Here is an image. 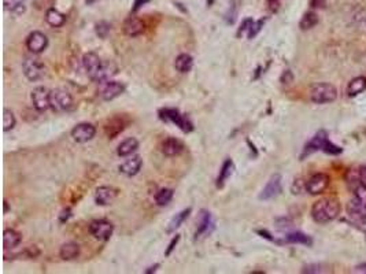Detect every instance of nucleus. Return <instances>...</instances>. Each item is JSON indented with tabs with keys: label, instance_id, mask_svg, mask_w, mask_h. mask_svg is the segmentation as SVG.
Wrapping results in <instances>:
<instances>
[{
	"label": "nucleus",
	"instance_id": "obj_25",
	"mask_svg": "<svg viewBox=\"0 0 366 274\" xmlns=\"http://www.w3.org/2000/svg\"><path fill=\"white\" fill-rule=\"evenodd\" d=\"M59 255L63 260L76 259V258L80 255V246L77 243H73V242L65 243L63 246L60 247Z\"/></svg>",
	"mask_w": 366,
	"mask_h": 274
},
{
	"label": "nucleus",
	"instance_id": "obj_46",
	"mask_svg": "<svg viewBox=\"0 0 366 274\" xmlns=\"http://www.w3.org/2000/svg\"><path fill=\"white\" fill-rule=\"evenodd\" d=\"M70 217V209H66L63 213H62V215H60V221L62 222H65V221H67Z\"/></svg>",
	"mask_w": 366,
	"mask_h": 274
},
{
	"label": "nucleus",
	"instance_id": "obj_31",
	"mask_svg": "<svg viewBox=\"0 0 366 274\" xmlns=\"http://www.w3.org/2000/svg\"><path fill=\"white\" fill-rule=\"evenodd\" d=\"M285 243H292V244H305V246H311L313 240L310 237L302 232H291L287 233L285 236Z\"/></svg>",
	"mask_w": 366,
	"mask_h": 274
},
{
	"label": "nucleus",
	"instance_id": "obj_5",
	"mask_svg": "<svg viewBox=\"0 0 366 274\" xmlns=\"http://www.w3.org/2000/svg\"><path fill=\"white\" fill-rule=\"evenodd\" d=\"M338 98V89L336 87L328 83H320L311 87L310 89V100L317 104H325V103H332Z\"/></svg>",
	"mask_w": 366,
	"mask_h": 274
},
{
	"label": "nucleus",
	"instance_id": "obj_29",
	"mask_svg": "<svg viewBox=\"0 0 366 274\" xmlns=\"http://www.w3.org/2000/svg\"><path fill=\"white\" fill-rule=\"evenodd\" d=\"M46 21L48 25H51L52 28H60V26H63V25H65L66 17L62 14V13H59L58 10L50 9V10H47Z\"/></svg>",
	"mask_w": 366,
	"mask_h": 274
},
{
	"label": "nucleus",
	"instance_id": "obj_41",
	"mask_svg": "<svg viewBox=\"0 0 366 274\" xmlns=\"http://www.w3.org/2000/svg\"><path fill=\"white\" fill-rule=\"evenodd\" d=\"M303 273H320L321 271V266L318 265H311V266H306L305 269L302 270Z\"/></svg>",
	"mask_w": 366,
	"mask_h": 274
},
{
	"label": "nucleus",
	"instance_id": "obj_10",
	"mask_svg": "<svg viewBox=\"0 0 366 274\" xmlns=\"http://www.w3.org/2000/svg\"><path fill=\"white\" fill-rule=\"evenodd\" d=\"M215 229V222H214L213 215L207 210H200L199 218H198V228L195 232V239L198 240L200 237L210 236L213 230Z\"/></svg>",
	"mask_w": 366,
	"mask_h": 274
},
{
	"label": "nucleus",
	"instance_id": "obj_7",
	"mask_svg": "<svg viewBox=\"0 0 366 274\" xmlns=\"http://www.w3.org/2000/svg\"><path fill=\"white\" fill-rule=\"evenodd\" d=\"M89 233L92 234L96 240L107 242L114 233V225L107 219H95L89 223Z\"/></svg>",
	"mask_w": 366,
	"mask_h": 274
},
{
	"label": "nucleus",
	"instance_id": "obj_4",
	"mask_svg": "<svg viewBox=\"0 0 366 274\" xmlns=\"http://www.w3.org/2000/svg\"><path fill=\"white\" fill-rule=\"evenodd\" d=\"M158 114H159V118L162 121L174 124L184 133H190L194 130V124L188 120V116L181 114L180 110H177V108H167V107L166 108H161Z\"/></svg>",
	"mask_w": 366,
	"mask_h": 274
},
{
	"label": "nucleus",
	"instance_id": "obj_28",
	"mask_svg": "<svg viewBox=\"0 0 366 274\" xmlns=\"http://www.w3.org/2000/svg\"><path fill=\"white\" fill-rule=\"evenodd\" d=\"M125 125L126 124L120 116H116V118H113L112 121H108L106 126V135L108 136V139H114L116 136L120 135L121 132L125 129Z\"/></svg>",
	"mask_w": 366,
	"mask_h": 274
},
{
	"label": "nucleus",
	"instance_id": "obj_42",
	"mask_svg": "<svg viewBox=\"0 0 366 274\" xmlns=\"http://www.w3.org/2000/svg\"><path fill=\"white\" fill-rule=\"evenodd\" d=\"M292 80H294V75H292L291 71H289V70L284 71V74L281 75V83H283V84H289Z\"/></svg>",
	"mask_w": 366,
	"mask_h": 274
},
{
	"label": "nucleus",
	"instance_id": "obj_21",
	"mask_svg": "<svg viewBox=\"0 0 366 274\" xmlns=\"http://www.w3.org/2000/svg\"><path fill=\"white\" fill-rule=\"evenodd\" d=\"M233 172H235V163H233V161L232 159H225L223 166H221V170H219V174L217 177V182H215L217 188H224L225 182L231 178Z\"/></svg>",
	"mask_w": 366,
	"mask_h": 274
},
{
	"label": "nucleus",
	"instance_id": "obj_47",
	"mask_svg": "<svg viewBox=\"0 0 366 274\" xmlns=\"http://www.w3.org/2000/svg\"><path fill=\"white\" fill-rule=\"evenodd\" d=\"M158 267H159V263L151 266V267H149V269L145 270V274H151V273H154V271H157Z\"/></svg>",
	"mask_w": 366,
	"mask_h": 274
},
{
	"label": "nucleus",
	"instance_id": "obj_26",
	"mask_svg": "<svg viewBox=\"0 0 366 274\" xmlns=\"http://www.w3.org/2000/svg\"><path fill=\"white\" fill-rule=\"evenodd\" d=\"M365 89H366V77L359 75V77H355V79L351 80V81L348 83L347 95L350 98H354V96H357V95L363 92Z\"/></svg>",
	"mask_w": 366,
	"mask_h": 274
},
{
	"label": "nucleus",
	"instance_id": "obj_6",
	"mask_svg": "<svg viewBox=\"0 0 366 274\" xmlns=\"http://www.w3.org/2000/svg\"><path fill=\"white\" fill-rule=\"evenodd\" d=\"M50 104H51L52 110L56 112L69 111L70 108L73 107V98H71L69 91H66V89H52L50 92Z\"/></svg>",
	"mask_w": 366,
	"mask_h": 274
},
{
	"label": "nucleus",
	"instance_id": "obj_1",
	"mask_svg": "<svg viewBox=\"0 0 366 274\" xmlns=\"http://www.w3.org/2000/svg\"><path fill=\"white\" fill-rule=\"evenodd\" d=\"M83 66L89 79L99 84L108 81L113 75L117 74V70H118L117 66L112 62L103 63L102 59L95 52H87L83 56Z\"/></svg>",
	"mask_w": 366,
	"mask_h": 274
},
{
	"label": "nucleus",
	"instance_id": "obj_11",
	"mask_svg": "<svg viewBox=\"0 0 366 274\" xmlns=\"http://www.w3.org/2000/svg\"><path fill=\"white\" fill-rule=\"evenodd\" d=\"M346 211L351 221L359 223V225H366V203L362 200L354 198L346 206Z\"/></svg>",
	"mask_w": 366,
	"mask_h": 274
},
{
	"label": "nucleus",
	"instance_id": "obj_44",
	"mask_svg": "<svg viewBox=\"0 0 366 274\" xmlns=\"http://www.w3.org/2000/svg\"><path fill=\"white\" fill-rule=\"evenodd\" d=\"M310 6L313 9H324L325 0H310Z\"/></svg>",
	"mask_w": 366,
	"mask_h": 274
},
{
	"label": "nucleus",
	"instance_id": "obj_2",
	"mask_svg": "<svg viewBox=\"0 0 366 274\" xmlns=\"http://www.w3.org/2000/svg\"><path fill=\"white\" fill-rule=\"evenodd\" d=\"M340 214V205L336 199L324 198L315 202L311 207V218L317 223H328L338 218Z\"/></svg>",
	"mask_w": 366,
	"mask_h": 274
},
{
	"label": "nucleus",
	"instance_id": "obj_39",
	"mask_svg": "<svg viewBox=\"0 0 366 274\" xmlns=\"http://www.w3.org/2000/svg\"><path fill=\"white\" fill-rule=\"evenodd\" d=\"M178 242H180V236H178V234H176V236H174V237H173V239H172V242L169 243V247H167V250H166V251H165V255H166V256L170 255V254H172V252H173V250L176 248L177 243H178Z\"/></svg>",
	"mask_w": 366,
	"mask_h": 274
},
{
	"label": "nucleus",
	"instance_id": "obj_16",
	"mask_svg": "<svg viewBox=\"0 0 366 274\" xmlns=\"http://www.w3.org/2000/svg\"><path fill=\"white\" fill-rule=\"evenodd\" d=\"M283 190V186H281V176L280 174H274L272 176L268 184L265 185V188L262 189L260 195L261 200H270L278 196L281 193Z\"/></svg>",
	"mask_w": 366,
	"mask_h": 274
},
{
	"label": "nucleus",
	"instance_id": "obj_40",
	"mask_svg": "<svg viewBox=\"0 0 366 274\" xmlns=\"http://www.w3.org/2000/svg\"><path fill=\"white\" fill-rule=\"evenodd\" d=\"M151 0H135V3H133V7H132V13H137L143 6H145L147 3H150Z\"/></svg>",
	"mask_w": 366,
	"mask_h": 274
},
{
	"label": "nucleus",
	"instance_id": "obj_17",
	"mask_svg": "<svg viewBox=\"0 0 366 274\" xmlns=\"http://www.w3.org/2000/svg\"><path fill=\"white\" fill-rule=\"evenodd\" d=\"M117 198V190L112 186H99L95 193V202L99 206H108L112 205L114 199Z\"/></svg>",
	"mask_w": 366,
	"mask_h": 274
},
{
	"label": "nucleus",
	"instance_id": "obj_32",
	"mask_svg": "<svg viewBox=\"0 0 366 274\" xmlns=\"http://www.w3.org/2000/svg\"><path fill=\"white\" fill-rule=\"evenodd\" d=\"M173 195H174L173 189H170V188H163V189L158 190L154 199H155V203H157L158 206L163 207V206H167L172 202Z\"/></svg>",
	"mask_w": 366,
	"mask_h": 274
},
{
	"label": "nucleus",
	"instance_id": "obj_37",
	"mask_svg": "<svg viewBox=\"0 0 366 274\" xmlns=\"http://www.w3.org/2000/svg\"><path fill=\"white\" fill-rule=\"evenodd\" d=\"M254 22H255V21L252 18L243 19V22H241L240 28L237 29V33H236L237 37H241V36H243L244 33L250 32L251 26H252V23H254Z\"/></svg>",
	"mask_w": 366,
	"mask_h": 274
},
{
	"label": "nucleus",
	"instance_id": "obj_8",
	"mask_svg": "<svg viewBox=\"0 0 366 274\" xmlns=\"http://www.w3.org/2000/svg\"><path fill=\"white\" fill-rule=\"evenodd\" d=\"M22 70L29 81H39L43 79L46 67L36 58H25V61L22 62Z\"/></svg>",
	"mask_w": 366,
	"mask_h": 274
},
{
	"label": "nucleus",
	"instance_id": "obj_3",
	"mask_svg": "<svg viewBox=\"0 0 366 274\" xmlns=\"http://www.w3.org/2000/svg\"><path fill=\"white\" fill-rule=\"evenodd\" d=\"M315 151H324V152L331 153V155H339V153L343 152V148L332 144L328 139V133H326L325 130H320V132L305 145L301 158H306L307 155H310V153L315 152Z\"/></svg>",
	"mask_w": 366,
	"mask_h": 274
},
{
	"label": "nucleus",
	"instance_id": "obj_12",
	"mask_svg": "<svg viewBox=\"0 0 366 274\" xmlns=\"http://www.w3.org/2000/svg\"><path fill=\"white\" fill-rule=\"evenodd\" d=\"M50 92L46 87H38L34 88L30 93V99H32L33 107L38 110L39 112L47 111L48 108H51L50 104Z\"/></svg>",
	"mask_w": 366,
	"mask_h": 274
},
{
	"label": "nucleus",
	"instance_id": "obj_23",
	"mask_svg": "<svg viewBox=\"0 0 366 274\" xmlns=\"http://www.w3.org/2000/svg\"><path fill=\"white\" fill-rule=\"evenodd\" d=\"M191 213H192V209L188 207V209L182 210V211H180L178 214H176V215H174V217H173V218L169 221V223H167L166 233L176 232L177 229L180 228L181 225H182V223L186 222L187 219H188V217H190Z\"/></svg>",
	"mask_w": 366,
	"mask_h": 274
},
{
	"label": "nucleus",
	"instance_id": "obj_15",
	"mask_svg": "<svg viewBox=\"0 0 366 274\" xmlns=\"http://www.w3.org/2000/svg\"><path fill=\"white\" fill-rule=\"evenodd\" d=\"M48 47V37L43 32L34 30L26 38V48L32 54H42Z\"/></svg>",
	"mask_w": 366,
	"mask_h": 274
},
{
	"label": "nucleus",
	"instance_id": "obj_48",
	"mask_svg": "<svg viewBox=\"0 0 366 274\" xmlns=\"http://www.w3.org/2000/svg\"><path fill=\"white\" fill-rule=\"evenodd\" d=\"M357 271H361V273H366V263L357 266Z\"/></svg>",
	"mask_w": 366,
	"mask_h": 274
},
{
	"label": "nucleus",
	"instance_id": "obj_18",
	"mask_svg": "<svg viewBox=\"0 0 366 274\" xmlns=\"http://www.w3.org/2000/svg\"><path fill=\"white\" fill-rule=\"evenodd\" d=\"M144 22L137 17H129L124 22V33L129 37H137L144 32Z\"/></svg>",
	"mask_w": 366,
	"mask_h": 274
},
{
	"label": "nucleus",
	"instance_id": "obj_20",
	"mask_svg": "<svg viewBox=\"0 0 366 274\" xmlns=\"http://www.w3.org/2000/svg\"><path fill=\"white\" fill-rule=\"evenodd\" d=\"M141 166H143V159L139 155H136L133 158L128 159L122 165H120L118 169H120V172L122 174H125L128 177H133L141 170Z\"/></svg>",
	"mask_w": 366,
	"mask_h": 274
},
{
	"label": "nucleus",
	"instance_id": "obj_34",
	"mask_svg": "<svg viewBox=\"0 0 366 274\" xmlns=\"http://www.w3.org/2000/svg\"><path fill=\"white\" fill-rule=\"evenodd\" d=\"M15 124H17V120H15L14 112L9 108H5L3 110V130L9 132V130L14 129Z\"/></svg>",
	"mask_w": 366,
	"mask_h": 274
},
{
	"label": "nucleus",
	"instance_id": "obj_35",
	"mask_svg": "<svg viewBox=\"0 0 366 274\" xmlns=\"http://www.w3.org/2000/svg\"><path fill=\"white\" fill-rule=\"evenodd\" d=\"M110 30H112V25L106 21H100L95 25V32L100 38H106Z\"/></svg>",
	"mask_w": 366,
	"mask_h": 274
},
{
	"label": "nucleus",
	"instance_id": "obj_9",
	"mask_svg": "<svg viewBox=\"0 0 366 274\" xmlns=\"http://www.w3.org/2000/svg\"><path fill=\"white\" fill-rule=\"evenodd\" d=\"M124 92H125V85L120 83V81L108 80V81H104V83L100 84L99 96H100L103 100L110 102V100H114L116 98L121 96Z\"/></svg>",
	"mask_w": 366,
	"mask_h": 274
},
{
	"label": "nucleus",
	"instance_id": "obj_33",
	"mask_svg": "<svg viewBox=\"0 0 366 274\" xmlns=\"http://www.w3.org/2000/svg\"><path fill=\"white\" fill-rule=\"evenodd\" d=\"M317 23H318V15L313 13V11H309V13H306L302 17L299 26H301L302 30H309V29L314 28Z\"/></svg>",
	"mask_w": 366,
	"mask_h": 274
},
{
	"label": "nucleus",
	"instance_id": "obj_43",
	"mask_svg": "<svg viewBox=\"0 0 366 274\" xmlns=\"http://www.w3.org/2000/svg\"><path fill=\"white\" fill-rule=\"evenodd\" d=\"M358 176H359V180L363 185H366V166H361L358 169Z\"/></svg>",
	"mask_w": 366,
	"mask_h": 274
},
{
	"label": "nucleus",
	"instance_id": "obj_45",
	"mask_svg": "<svg viewBox=\"0 0 366 274\" xmlns=\"http://www.w3.org/2000/svg\"><path fill=\"white\" fill-rule=\"evenodd\" d=\"M258 234H261L262 237H265V239H268V240H270V242H276L278 243L276 239H273V237L270 236V233L269 232H266V230H258Z\"/></svg>",
	"mask_w": 366,
	"mask_h": 274
},
{
	"label": "nucleus",
	"instance_id": "obj_27",
	"mask_svg": "<svg viewBox=\"0 0 366 274\" xmlns=\"http://www.w3.org/2000/svg\"><path fill=\"white\" fill-rule=\"evenodd\" d=\"M174 67H176L177 71H180V73H188V71H191V69L194 67V58H192L190 54H180V55L176 58Z\"/></svg>",
	"mask_w": 366,
	"mask_h": 274
},
{
	"label": "nucleus",
	"instance_id": "obj_30",
	"mask_svg": "<svg viewBox=\"0 0 366 274\" xmlns=\"http://www.w3.org/2000/svg\"><path fill=\"white\" fill-rule=\"evenodd\" d=\"M240 7L241 0H231V2H229V7H228L227 13H225V22H227L228 25H233V23L236 22Z\"/></svg>",
	"mask_w": 366,
	"mask_h": 274
},
{
	"label": "nucleus",
	"instance_id": "obj_50",
	"mask_svg": "<svg viewBox=\"0 0 366 274\" xmlns=\"http://www.w3.org/2000/svg\"><path fill=\"white\" fill-rule=\"evenodd\" d=\"M7 210H9V205H7V202H5V213H7Z\"/></svg>",
	"mask_w": 366,
	"mask_h": 274
},
{
	"label": "nucleus",
	"instance_id": "obj_22",
	"mask_svg": "<svg viewBox=\"0 0 366 274\" xmlns=\"http://www.w3.org/2000/svg\"><path fill=\"white\" fill-rule=\"evenodd\" d=\"M21 242H22V236L15 229H6L5 232H3V246H5V250H13L15 247H18Z\"/></svg>",
	"mask_w": 366,
	"mask_h": 274
},
{
	"label": "nucleus",
	"instance_id": "obj_19",
	"mask_svg": "<svg viewBox=\"0 0 366 274\" xmlns=\"http://www.w3.org/2000/svg\"><path fill=\"white\" fill-rule=\"evenodd\" d=\"M184 149H186L184 143L176 137H167L162 143V152L166 156H177L184 152Z\"/></svg>",
	"mask_w": 366,
	"mask_h": 274
},
{
	"label": "nucleus",
	"instance_id": "obj_51",
	"mask_svg": "<svg viewBox=\"0 0 366 274\" xmlns=\"http://www.w3.org/2000/svg\"><path fill=\"white\" fill-rule=\"evenodd\" d=\"M270 2H273V0H270Z\"/></svg>",
	"mask_w": 366,
	"mask_h": 274
},
{
	"label": "nucleus",
	"instance_id": "obj_14",
	"mask_svg": "<svg viewBox=\"0 0 366 274\" xmlns=\"http://www.w3.org/2000/svg\"><path fill=\"white\" fill-rule=\"evenodd\" d=\"M329 186V177L325 173H317L309 178V181L305 185V189L310 195H320Z\"/></svg>",
	"mask_w": 366,
	"mask_h": 274
},
{
	"label": "nucleus",
	"instance_id": "obj_24",
	"mask_svg": "<svg viewBox=\"0 0 366 274\" xmlns=\"http://www.w3.org/2000/svg\"><path fill=\"white\" fill-rule=\"evenodd\" d=\"M137 148H139V141H137L135 137H129V139H125L120 145H118L117 153L124 158V156H129V155H132Z\"/></svg>",
	"mask_w": 366,
	"mask_h": 274
},
{
	"label": "nucleus",
	"instance_id": "obj_49",
	"mask_svg": "<svg viewBox=\"0 0 366 274\" xmlns=\"http://www.w3.org/2000/svg\"><path fill=\"white\" fill-rule=\"evenodd\" d=\"M206 3H207V6H209V7H210V6H213L214 0H206Z\"/></svg>",
	"mask_w": 366,
	"mask_h": 274
},
{
	"label": "nucleus",
	"instance_id": "obj_36",
	"mask_svg": "<svg viewBox=\"0 0 366 274\" xmlns=\"http://www.w3.org/2000/svg\"><path fill=\"white\" fill-rule=\"evenodd\" d=\"M268 21V18H262L260 19V21H255L254 23H252V26H251L250 29V32L247 33V38H250V40H252V38L258 34V33L262 30V28H264V25L265 22Z\"/></svg>",
	"mask_w": 366,
	"mask_h": 274
},
{
	"label": "nucleus",
	"instance_id": "obj_38",
	"mask_svg": "<svg viewBox=\"0 0 366 274\" xmlns=\"http://www.w3.org/2000/svg\"><path fill=\"white\" fill-rule=\"evenodd\" d=\"M23 2H25V0H3L6 9L11 10V11H14L19 6H23Z\"/></svg>",
	"mask_w": 366,
	"mask_h": 274
},
{
	"label": "nucleus",
	"instance_id": "obj_13",
	"mask_svg": "<svg viewBox=\"0 0 366 274\" xmlns=\"http://www.w3.org/2000/svg\"><path fill=\"white\" fill-rule=\"evenodd\" d=\"M96 135V128L92 125V124H88V122H83V124H79L77 126L73 128L71 130V137L75 140L76 143H88L91 140L95 137Z\"/></svg>",
	"mask_w": 366,
	"mask_h": 274
}]
</instances>
